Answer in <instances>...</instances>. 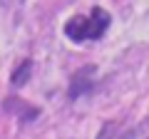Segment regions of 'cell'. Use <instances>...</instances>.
I'll list each match as a JSON object with an SVG mask.
<instances>
[{
    "instance_id": "cell-1",
    "label": "cell",
    "mask_w": 149,
    "mask_h": 139,
    "mask_svg": "<svg viewBox=\"0 0 149 139\" xmlns=\"http://www.w3.org/2000/svg\"><path fill=\"white\" fill-rule=\"evenodd\" d=\"M112 22V15L104 8H95L90 15H74L72 20L65 22V35L72 42H85V40H97L107 32Z\"/></svg>"
},
{
    "instance_id": "cell-2",
    "label": "cell",
    "mask_w": 149,
    "mask_h": 139,
    "mask_svg": "<svg viewBox=\"0 0 149 139\" xmlns=\"http://www.w3.org/2000/svg\"><path fill=\"white\" fill-rule=\"evenodd\" d=\"M92 75H95V67H82L77 75H74L72 85H70V97L72 99H77L80 95H85V92L92 90Z\"/></svg>"
},
{
    "instance_id": "cell-3",
    "label": "cell",
    "mask_w": 149,
    "mask_h": 139,
    "mask_svg": "<svg viewBox=\"0 0 149 139\" xmlns=\"http://www.w3.org/2000/svg\"><path fill=\"white\" fill-rule=\"evenodd\" d=\"M97 139H134V129L122 127L119 122H104Z\"/></svg>"
},
{
    "instance_id": "cell-4",
    "label": "cell",
    "mask_w": 149,
    "mask_h": 139,
    "mask_svg": "<svg viewBox=\"0 0 149 139\" xmlns=\"http://www.w3.org/2000/svg\"><path fill=\"white\" fill-rule=\"evenodd\" d=\"M30 70H32V62H30V60L20 62V67H17L15 72H13V85H15V87L25 85V82H27V77H30Z\"/></svg>"
}]
</instances>
